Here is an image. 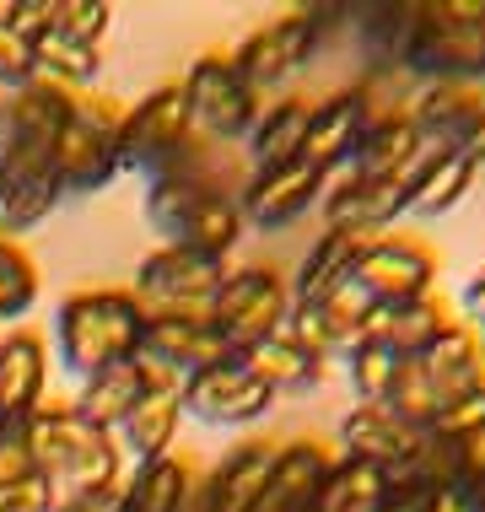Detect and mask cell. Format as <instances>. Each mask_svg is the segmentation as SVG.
<instances>
[{"mask_svg":"<svg viewBox=\"0 0 485 512\" xmlns=\"http://www.w3.org/2000/svg\"><path fill=\"white\" fill-rule=\"evenodd\" d=\"M184 98H189V119L200 124L211 141H248L259 124V92L232 71L227 54H200L184 71Z\"/></svg>","mask_w":485,"mask_h":512,"instance_id":"obj_8","label":"cell"},{"mask_svg":"<svg viewBox=\"0 0 485 512\" xmlns=\"http://www.w3.org/2000/svg\"><path fill=\"white\" fill-rule=\"evenodd\" d=\"M151 378H157V367L151 362H119L108 372H97V378H87L71 399V410L81 415L87 426H97V432H119V421L130 415V405L151 389Z\"/></svg>","mask_w":485,"mask_h":512,"instance_id":"obj_24","label":"cell"},{"mask_svg":"<svg viewBox=\"0 0 485 512\" xmlns=\"http://www.w3.org/2000/svg\"><path fill=\"white\" fill-rule=\"evenodd\" d=\"M275 459H281V442H270V437L238 442V448L216 464L211 486H205L211 512H254V502L265 496L270 475H275Z\"/></svg>","mask_w":485,"mask_h":512,"instance_id":"obj_23","label":"cell"},{"mask_svg":"<svg viewBox=\"0 0 485 512\" xmlns=\"http://www.w3.org/2000/svg\"><path fill=\"white\" fill-rule=\"evenodd\" d=\"M388 475L378 464H362V459H335L329 464V480L318 491L313 512H383L388 502Z\"/></svg>","mask_w":485,"mask_h":512,"instance_id":"obj_31","label":"cell"},{"mask_svg":"<svg viewBox=\"0 0 485 512\" xmlns=\"http://www.w3.org/2000/svg\"><path fill=\"white\" fill-rule=\"evenodd\" d=\"M27 453L33 469L49 480L60 496H103V491H124V448L114 432L87 426L71 405H38L27 415Z\"/></svg>","mask_w":485,"mask_h":512,"instance_id":"obj_1","label":"cell"},{"mask_svg":"<svg viewBox=\"0 0 485 512\" xmlns=\"http://www.w3.org/2000/svg\"><path fill=\"white\" fill-rule=\"evenodd\" d=\"M49 389V345L33 329H6L0 345V421H27Z\"/></svg>","mask_w":485,"mask_h":512,"instance_id":"obj_20","label":"cell"},{"mask_svg":"<svg viewBox=\"0 0 485 512\" xmlns=\"http://www.w3.org/2000/svg\"><path fill=\"white\" fill-rule=\"evenodd\" d=\"M119 119L124 114H114L108 98H87V92L71 98L65 130H60V141H54V173H60L65 195H97V189L114 184V173H124Z\"/></svg>","mask_w":485,"mask_h":512,"instance_id":"obj_3","label":"cell"},{"mask_svg":"<svg viewBox=\"0 0 485 512\" xmlns=\"http://www.w3.org/2000/svg\"><path fill=\"white\" fill-rule=\"evenodd\" d=\"M329 448L313 437H297V442H281V459H275V475L265 496L254 502V512H313L318 491L329 480Z\"/></svg>","mask_w":485,"mask_h":512,"instance_id":"obj_21","label":"cell"},{"mask_svg":"<svg viewBox=\"0 0 485 512\" xmlns=\"http://www.w3.org/2000/svg\"><path fill=\"white\" fill-rule=\"evenodd\" d=\"M421 372L432 378V389L442 394V405L448 399H459L469 394L475 383L485 378V351H480V329L475 324H464V318H448V324L432 335V345H426L421 356Z\"/></svg>","mask_w":485,"mask_h":512,"instance_id":"obj_22","label":"cell"},{"mask_svg":"<svg viewBox=\"0 0 485 512\" xmlns=\"http://www.w3.org/2000/svg\"><path fill=\"white\" fill-rule=\"evenodd\" d=\"M383 410L399 415L405 426H415V432H432V421H437V410H442V394L432 389V378L421 372L415 356L399 362V378H394V389H388V405Z\"/></svg>","mask_w":485,"mask_h":512,"instance_id":"obj_38","label":"cell"},{"mask_svg":"<svg viewBox=\"0 0 485 512\" xmlns=\"http://www.w3.org/2000/svg\"><path fill=\"white\" fill-rule=\"evenodd\" d=\"M464 486H469V502H475V507L485 512V459H475V469H469Z\"/></svg>","mask_w":485,"mask_h":512,"instance_id":"obj_47","label":"cell"},{"mask_svg":"<svg viewBox=\"0 0 485 512\" xmlns=\"http://www.w3.org/2000/svg\"><path fill=\"white\" fill-rule=\"evenodd\" d=\"M388 486H394V480H388ZM437 496L442 491H432V486H394L383 512H437Z\"/></svg>","mask_w":485,"mask_h":512,"instance_id":"obj_44","label":"cell"},{"mask_svg":"<svg viewBox=\"0 0 485 512\" xmlns=\"http://www.w3.org/2000/svg\"><path fill=\"white\" fill-rule=\"evenodd\" d=\"M410 178H351L345 173L335 189H324V232H367L378 238L388 221L410 216Z\"/></svg>","mask_w":485,"mask_h":512,"instance_id":"obj_14","label":"cell"},{"mask_svg":"<svg viewBox=\"0 0 485 512\" xmlns=\"http://www.w3.org/2000/svg\"><path fill=\"white\" fill-rule=\"evenodd\" d=\"M367 124H372V92H367V87H345V92H335V98L313 103L302 157H308L313 168H324V173L345 168Z\"/></svg>","mask_w":485,"mask_h":512,"instance_id":"obj_16","label":"cell"},{"mask_svg":"<svg viewBox=\"0 0 485 512\" xmlns=\"http://www.w3.org/2000/svg\"><path fill=\"white\" fill-rule=\"evenodd\" d=\"M410 124L432 151H464L485 168V98L459 81H426L410 103Z\"/></svg>","mask_w":485,"mask_h":512,"instance_id":"obj_10","label":"cell"},{"mask_svg":"<svg viewBox=\"0 0 485 512\" xmlns=\"http://www.w3.org/2000/svg\"><path fill=\"white\" fill-rule=\"evenodd\" d=\"M480 178V162L464 157V151H432L415 173V189H410V216L415 221H442L448 211H459L469 200Z\"/></svg>","mask_w":485,"mask_h":512,"instance_id":"obj_26","label":"cell"},{"mask_svg":"<svg viewBox=\"0 0 485 512\" xmlns=\"http://www.w3.org/2000/svg\"><path fill=\"white\" fill-rule=\"evenodd\" d=\"M480 351H485V329H480Z\"/></svg>","mask_w":485,"mask_h":512,"instance_id":"obj_49","label":"cell"},{"mask_svg":"<svg viewBox=\"0 0 485 512\" xmlns=\"http://www.w3.org/2000/svg\"><path fill=\"white\" fill-rule=\"evenodd\" d=\"M399 362H405V356H399L394 345H383L378 335L351 345V351H345V383H351L356 405H388V389H394V378H399Z\"/></svg>","mask_w":485,"mask_h":512,"instance_id":"obj_35","label":"cell"},{"mask_svg":"<svg viewBox=\"0 0 485 512\" xmlns=\"http://www.w3.org/2000/svg\"><path fill=\"white\" fill-rule=\"evenodd\" d=\"M54 512H124V491H103V496H60Z\"/></svg>","mask_w":485,"mask_h":512,"instance_id":"obj_46","label":"cell"},{"mask_svg":"<svg viewBox=\"0 0 485 512\" xmlns=\"http://www.w3.org/2000/svg\"><path fill=\"white\" fill-rule=\"evenodd\" d=\"M372 238L367 232H324L308 254H302V265H297V275H291V302L297 308H313V302H324L335 286H345L356 275V259H362V248H367Z\"/></svg>","mask_w":485,"mask_h":512,"instance_id":"obj_25","label":"cell"},{"mask_svg":"<svg viewBox=\"0 0 485 512\" xmlns=\"http://www.w3.org/2000/svg\"><path fill=\"white\" fill-rule=\"evenodd\" d=\"M33 54H38V81H49V87L60 92H87L97 71H103V54H97L92 44H76V38H65L60 27L49 22V33L33 38Z\"/></svg>","mask_w":485,"mask_h":512,"instance_id":"obj_30","label":"cell"},{"mask_svg":"<svg viewBox=\"0 0 485 512\" xmlns=\"http://www.w3.org/2000/svg\"><path fill=\"white\" fill-rule=\"evenodd\" d=\"M426 157L432 151L415 135L410 114H372V124L351 151V162H345V173L351 178H410V173H421Z\"/></svg>","mask_w":485,"mask_h":512,"instance_id":"obj_19","label":"cell"},{"mask_svg":"<svg viewBox=\"0 0 485 512\" xmlns=\"http://www.w3.org/2000/svg\"><path fill=\"white\" fill-rule=\"evenodd\" d=\"M221 275H227L221 259L200 254V248H184V243H162L141 259L130 297L146 308V318H157V313H211Z\"/></svg>","mask_w":485,"mask_h":512,"instance_id":"obj_4","label":"cell"},{"mask_svg":"<svg viewBox=\"0 0 485 512\" xmlns=\"http://www.w3.org/2000/svg\"><path fill=\"white\" fill-rule=\"evenodd\" d=\"M238 345L216 329L211 313H157L146 318V335H141V362L173 372L178 383L194 378V372H211L221 362H232Z\"/></svg>","mask_w":485,"mask_h":512,"instance_id":"obj_9","label":"cell"},{"mask_svg":"<svg viewBox=\"0 0 485 512\" xmlns=\"http://www.w3.org/2000/svg\"><path fill=\"white\" fill-rule=\"evenodd\" d=\"M189 130H194V119H189L184 87H178V81H162L157 92H146V98L119 119V162L130 173L157 168V178H168L178 151L189 141Z\"/></svg>","mask_w":485,"mask_h":512,"instance_id":"obj_6","label":"cell"},{"mask_svg":"<svg viewBox=\"0 0 485 512\" xmlns=\"http://www.w3.org/2000/svg\"><path fill=\"white\" fill-rule=\"evenodd\" d=\"M60 195L54 157H0V238L33 232L60 205Z\"/></svg>","mask_w":485,"mask_h":512,"instance_id":"obj_17","label":"cell"},{"mask_svg":"<svg viewBox=\"0 0 485 512\" xmlns=\"http://www.w3.org/2000/svg\"><path fill=\"white\" fill-rule=\"evenodd\" d=\"M22 475H33L27 426L22 421H6V426H0V486H6V480H22Z\"/></svg>","mask_w":485,"mask_h":512,"instance_id":"obj_43","label":"cell"},{"mask_svg":"<svg viewBox=\"0 0 485 512\" xmlns=\"http://www.w3.org/2000/svg\"><path fill=\"white\" fill-rule=\"evenodd\" d=\"M178 399H184L189 421L216 426V432H238V426H254V421H265V415L275 410V389L243 362V356L184 378L178 383Z\"/></svg>","mask_w":485,"mask_h":512,"instance_id":"obj_7","label":"cell"},{"mask_svg":"<svg viewBox=\"0 0 485 512\" xmlns=\"http://www.w3.org/2000/svg\"><path fill=\"white\" fill-rule=\"evenodd\" d=\"M54 507H60V491H54L38 469L0 486V512H54Z\"/></svg>","mask_w":485,"mask_h":512,"instance_id":"obj_42","label":"cell"},{"mask_svg":"<svg viewBox=\"0 0 485 512\" xmlns=\"http://www.w3.org/2000/svg\"><path fill=\"white\" fill-rule=\"evenodd\" d=\"M432 437H442V442H459V448H469V442H480V437H485V378H480L469 394L448 399V405L437 410Z\"/></svg>","mask_w":485,"mask_h":512,"instance_id":"obj_39","label":"cell"},{"mask_svg":"<svg viewBox=\"0 0 485 512\" xmlns=\"http://www.w3.org/2000/svg\"><path fill=\"white\" fill-rule=\"evenodd\" d=\"M141 335H146V308L130 292H114V286L76 292L54 308V351H60V367L76 383L119 362H135Z\"/></svg>","mask_w":485,"mask_h":512,"instance_id":"obj_2","label":"cell"},{"mask_svg":"<svg viewBox=\"0 0 485 512\" xmlns=\"http://www.w3.org/2000/svg\"><path fill=\"white\" fill-rule=\"evenodd\" d=\"M178 426H184V399H178V378L173 372L157 367V378H151V389L130 405V415L119 421V448L130 453V459H168Z\"/></svg>","mask_w":485,"mask_h":512,"instance_id":"obj_18","label":"cell"},{"mask_svg":"<svg viewBox=\"0 0 485 512\" xmlns=\"http://www.w3.org/2000/svg\"><path fill=\"white\" fill-rule=\"evenodd\" d=\"M38 292H44V275H38L33 254L0 238V324H17V318L33 313Z\"/></svg>","mask_w":485,"mask_h":512,"instance_id":"obj_37","label":"cell"},{"mask_svg":"<svg viewBox=\"0 0 485 512\" xmlns=\"http://www.w3.org/2000/svg\"><path fill=\"white\" fill-rule=\"evenodd\" d=\"M313 38H318V22L308 11H291V17H275L265 22L259 33H248L238 54H227L232 71H238L248 87H275V81H286L291 71H302L313 54Z\"/></svg>","mask_w":485,"mask_h":512,"instance_id":"obj_13","label":"cell"},{"mask_svg":"<svg viewBox=\"0 0 485 512\" xmlns=\"http://www.w3.org/2000/svg\"><path fill=\"white\" fill-rule=\"evenodd\" d=\"M318 313V329H324V345L329 351H351V345H362L372 335V318H378V302H372L362 286H356V275L345 286H335L324 302H313Z\"/></svg>","mask_w":485,"mask_h":512,"instance_id":"obj_32","label":"cell"},{"mask_svg":"<svg viewBox=\"0 0 485 512\" xmlns=\"http://www.w3.org/2000/svg\"><path fill=\"white\" fill-rule=\"evenodd\" d=\"M442 324H448V308L437 297H421V302H405V308H378L372 335L383 345H394L399 356H421Z\"/></svg>","mask_w":485,"mask_h":512,"instance_id":"obj_34","label":"cell"},{"mask_svg":"<svg viewBox=\"0 0 485 512\" xmlns=\"http://www.w3.org/2000/svg\"><path fill=\"white\" fill-rule=\"evenodd\" d=\"M243 362L270 383L275 399H281V394H308V389H318V383H324V356L302 351V345L286 340V335L259 340L254 351H243Z\"/></svg>","mask_w":485,"mask_h":512,"instance_id":"obj_28","label":"cell"},{"mask_svg":"<svg viewBox=\"0 0 485 512\" xmlns=\"http://www.w3.org/2000/svg\"><path fill=\"white\" fill-rule=\"evenodd\" d=\"M286 313H291V292H286L281 270H270V265L227 270V275H221V286H216V297H211L216 329L238 345V356L254 351L259 340L281 335Z\"/></svg>","mask_w":485,"mask_h":512,"instance_id":"obj_5","label":"cell"},{"mask_svg":"<svg viewBox=\"0 0 485 512\" xmlns=\"http://www.w3.org/2000/svg\"><path fill=\"white\" fill-rule=\"evenodd\" d=\"M38 81V54L33 38H22L17 27L0 17V92H22Z\"/></svg>","mask_w":485,"mask_h":512,"instance_id":"obj_41","label":"cell"},{"mask_svg":"<svg viewBox=\"0 0 485 512\" xmlns=\"http://www.w3.org/2000/svg\"><path fill=\"white\" fill-rule=\"evenodd\" d=\"M211 195H216V184H205V178H194V173L151 178V189H146V221L168 243H184V232L194 227V216H200V205L211 200Z\"/></svg>","mask_w":485,"mask_h":512,"instance_id":"obj_29","label":"cell"},{"mask_svg":"<svg viewBox=\"0 0 485 512\" xmlns=\"http://www.w3.org/2000/svg\"><path fill=\"white\" fill-rule=\"evenodd\" d=\"M459 308H464V324H475L485 329V265L464 281V292H459Z\"/></svg>","mask_w":485,"mask_h":512,"instance_id":"obj_45","label":"cell"},{"mask_svg":"<svg viewBox=\"0 0 485 512\" xmlns=\"http://www.w3.org/2000/svg\"><path fill=\"white\" fill-rule=\"evenodd\" d=\"M54 27H60L65 38H76V44H103L108 27H114V6H103V0H54Z\"/></svg>","mask_w":485,"mask_h":512,"instance_id":"obj_40","label":"cell"},{"mask_svg":"<svg viewBox=\"0 0 485 512\" xmlns=\"http://www.w3.org/2000/svg\"><path fill=\"white\" fill-rule=\"evenodd\" d=\"M356 286L378 308H405V302L432 297L437 286V254L415 238H372L356 259Z\"/></svg>","mask_w":485,"mask_h":512,"instance_id":"obj_11","label":"cell"},{"mask_svg":"<svg viewBox=\"0 0 485 512\" xmlns=\"http://www.w3.org/2000/svg\"><path fill=\"white\" fill-rule=\"evenodd\" d=\"M238 238H243V211H238V200H232L227 189H216V195L200 205L194 227L184 232V248H200V254H211V259L227 265V254L238 248Z\"/></svg>","mask_w":485,"mask_h":512,"instance_id":"obj_36","label":"cell"},{"mask_svg":"<svg viewBox=\"0 0 485 512\" xmlns=\"http://www.w3.org/2000/svg\"><path fill=\"white\" fill-rule=\"evenodd\" d=\"M308 119L313 103L308 98H281L270 108H259V124L248 135V157H254V173L281 168V162L302 157V141H308Z\"/></svg>","mask_w":485,"mask_h":512,"instance_id":"obj_27","label":"cell"},{"mask_svg":"<svg viewBox=\"0 0 485 512\" xmlns=\"http://www.w3.org/2000/svg\"><path fill=\"white\" fill-rule=\"evenodd\" d=\"M189 507V464L184 459H146L124 486V512H184Z\"/></svg>","mask_w":485,"mask_h":512,"instance_id":"obj_33","label":"cell"},{"mask_svg":"<svg viewBox=\"0 0 485 512\" xmlns=\"http://www.w3.org/2000/svg\"><path fill=\"white\" fill-rule=\"evenodd\" d=\"M324 184H329L324 168H313L308 157H291V162H281V168H265V173L248 178L238 211H243L248 227L281 232L297 216H308L313 205H324Z\"/></svg>","mask_w":485,"mask_h":512,"instance_id":"obj_12","label":"cell"},{"mask_svg":"<svg viewBox=\"0 0 485 512\" xmlns=\"http://www.w3.org/2000/svg\"><path fill=\"white\" fill-rule=\"evenodd\" d=\"M340 448H345V459L378 464L383 475H405V469L421 459L426 432L405 426L399 415H388L383 405H351L340 415Z\"/></svg>","mask_w":485,"mask_h":512,"instance_id":"obj_15","label":"cell"},{"mask_svg":"<svg viewBox=\"0 0 485 512\" xmlns=\"http://www.w3.org/2000/svg\"><path fill=\"white\" fill-rule=\"evenodd\" d=\"M0 345H6V324H0Z\"/></svg>","mask_w":485,"mask_h":512,"instance_id":"obj_48","label":"cell"},{"mask_svg":"<svg viewBox=\"0 0 485 512\" xmlns=\"http://www.w3.org/2000/svg\"><path fill=\"white\" fill-rule=\"evenodd\" d=\"M0 426H6V421H0Z\"/></svg>","mask_w":485,"mask_h":512,"instance_id":"obj_50","label":"cell"}]
</instances>
